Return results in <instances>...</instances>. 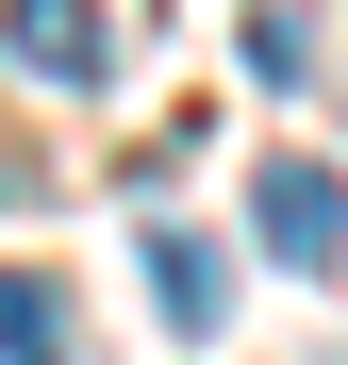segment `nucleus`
<instances>
[{"mask_svg":"<svg viewBox=\"0 0 348 365\" xmlns=\"http://www.w3.org/2000/svg\"><path fill=\"white\" fill-rule=\"evenodd\" d=\"M249 232H265V266L332 282V266H348V182H332L315 150H265V166H249Z\"/></svg>","mask_w":348,"mask_h":365,"instance_id":"nucleus-1","label":"nucleus"},{"mask_svg":"<svg viewBox=\"0 0 348 365\" xmlns=\"http://www.w3.org/2000/svg\"><path fill=\"white\" fill-rule=\"evenodd\" d=\"M0 50H17L33 83H100L116 67V17L100 0H0Z\"/></svg>","mask_w":348,"mask_h":365,"instance_id":"nucleus-2","label":"nucleus"},{"mask_svg":"<svg viewBox=\"0 0 348 365\" xmlns=\"http://www.w3.org/2000/svg\"><path fill=\"white\" fill-rule=\"evenodd\" d=\"M133 266H149V299H166V332H216V316H232V266L199 250V232H149Z\"/></svg>","mask_w":348,"mask_h":365,"instance_id":"nucleus-3","label":"nucleus"},{"mask_svg":"<svg viewBox=\"0 0 348 365\" xmlns=\"http://www.w3.org/2000/svg\"><path fill=\"white\" fill-rule=\"evenodd\" d=\"M0 365H67V299L33 266H0Z\"/></svg>","mask_w":348,"mask_h":365,"instance_id":"nucleus-4","label":"nucleus"},{"mask_svg":"<svg viewBox=\"0 0 348 365\" xmlns=\"http://www.w3.org/2000/svg\"><path fill=\"white\" fill-rule=\"evenodd\" d=\"M0 200H17V166H0Z\"/></svg>","mask_w":348,"mask_h":365,"instance_id":"nucleus-5","label":"nucleus"}]
</instances>
